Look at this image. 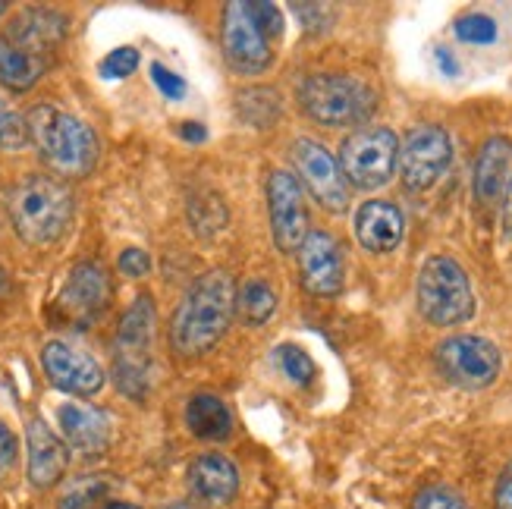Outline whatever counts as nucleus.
Returning a JSON list of instances; mask_svg holds the SVG:
<instances>
[{
  "instance_id": "obj_8",
  "label": "nucleus",
  "mask_w": 512,
  "mask_h": 509,
  "mask_svg": "<svg viewBox=\"0 0 512 509\" xmlns=\"http://www.w3.org/2000/svg\"><path fill=\"white\" fill-rule=\"evenodd\" d=\"M340 170L355 189H384L399 170V139L387 126H362L340 148Z\"/></svg>"
},
{
  "instance_id": "obj_9",
  "label": "nucleus",
  "mask_w": 512,
  "mask_h": 509,
  "mask_svg": "<svg viewBox=\"0 0 512 509\" xmlns=\"http://www.w3.org/2000/svg\"><path fill=\"white\" fill-rule=\"evenodd\" d=\"M434 362L450 384L462 390H484L500 378L503 356L500 349L475 334L447 337L434 349Z\"/></svg>"
},
{
  "instance_id": "obj_39",
  "label": "nucleus",
  "mask_w": 512,
  "mask_h": 509,
  "mask_svg": "<svg viewBox=\"0 0 512 509\" xmlns=\"http://www.w3.org/2000/svg\"><path fill=\"white\" fill-rule=\"evenodd\" d=\"M10 286H13V283H10L7 271H4V268H0V296H7V293H10Z\"/></svg>"
},
{
  "instance_id": "obj_4",
  "label": "nucleus",
  "mask_w": 512,
  "mask_h": 509,
  "mask_svg": "<svg viewBox=\"0 0 512 509\" xmlns=\"http://www.w3.org/2000/svg\"><path fill=\"white\" fill-rule=\"evenodd\" d=\"M73 192L48 173H29L10 192L13 230L29 246H51L73 224Z\"/></svg>"
},
{
  "instance_id": "obj_7",
  "label": "nucleus",
  "mask_w": 512,
  "mask_h": 509,
  "mask_svg": "<svg viewBox=\"0 0 512 509\" xmlns=\"http://www.w3.org/2000/svg\"><path fill=\"white\" fill-rule=\"evenodd\" d=\"M299 104L305 117L321 126H355L374 114L377 95L368 82L349 73H318L302 82Z\"/></svg>"
},
{
  "instance_id": "obj_17",
  "label": "nucleus",
  "mask_w": 512,
  "mask_h": 509,
  "mask_svg": "<svg viewBox=\"0 0 512 509\" xmlns=\"http://www.w3.org/2000/svg\"><path fill=\"white\" fill-rule=\"evenodd\" d=\"M355 236H359V246L371 255H387L396 252L399 242L406 236V220L393 202H365L355 214Z\"/></svg>"
},
{
  "instance_id": "obj_41",
  "label": "nucleus",
  "mask_w": 512,
  "mask_h": 509,
  "mask_svg": "<svg viewBox=\"0 0 512 509\" xmlns=\"http://www.w3.org/2000/svg\"><path fill=\"white\" fill-rule=\"evenodd\" d=\"M4 10H7V4H0V13H4Z\"/></svg>"
},
{
  "instance_id": "obj_21",
  "label": "nucleus",
  "mask_w": 512,
  "mask_h": 509,
  "mask_svg": "<svg viewBox=\"0 0 512 509\" xmlns=\"http://www.w3.org/2000/svg\"><path fill=\"white\" fill-rule=\"evenodd\" d=\"M509 161H512V142L506 136H491L475 161V198L481 205H494L509 186Z\"/></svg>"
},
{
  "instance_id": "obj_22",
  "label": "nucleus",
  "mask_w": 512,
  "mask_h": 509,
  "mask_svg": "<svg viewBox=\"0 0 512 509\" xmlns=\"http://www.w3.org/2000/svg\"><path fill=\"white\" fill-rule=\"evenodd\" d=\"M186 425L198 440H227L233 431V418L230 409L211 393H198L186 406Z\"/></svg>"
},
{
  "instance_id": "obj_24",
  "label": "nucleus",
  "mask_w": 512,
  "mask_h": 509,
  "mask_svg": "<svg viewBox=\"0 0 512 509\" xmlns=\"http://www.w3.org/2000/svg\"><path fill=\"white\" fill-rule=\"evenodd\" d=\"M107 491H110V478L104 475L79 478L63 491V497L57 500V509H95L107 497Z\"/></svg>"
},
{
  "instance_id": "obj_27",
  "label": "nucleus",
  "mask_w": 512,
  "mask_h": 509,
  "mask_svg": "<svg viewBox=\"0 0 512 509\" xmlns=\"http://www.w3.org/2000/svg\"><path fill=\"white\" fill-rule=\"evenodd\" d=\"M456 35L469 44H494L497 41V22L487 13H469L456 19Z\"/></svg>"
},
{
  "instance_id": "obj_6",
  "label": "nucleus",
  "mask_w": 512,
  "mask_h": 509,
  "mask_svg": "<svg viewBox=\"0 0 512 509\" xmlns=\"http://www.w3.org/2000/svg\"><path fill=\"white\" fill-rule=\"evenodd\" d=\"M154 299L139 296L120 318L114 340V381L129 400H145L154 374Z\"/></svg>"
},
{
  "instance_id": "obj_1",
  "label": "nucleus",
  "mask_w": 512,
  "mask_h": 509,
  "mask_svg": "<svg viewBox=\"0 0 512 509\" xmlns=\"http://www.w3.org/2000/svg\"><path fill=\"white\" fill-rule=\"evenodd\" d=\"M236 315V280L230 271L198 274L170 321V343L183 359H198L224 340Z\"/></svg>"
},
{
  "instance_id": "obj_25",
  "label": "nucleus",
  "mask_w": 512,
  "mask_h": 509,
  "mask_svg": "<svg viewBox=\"0 0 512 509\" xmlns=\"http://www.w3.org/2000/svg\"><path fill=\"white\" fill-rule=\"evenodd\" d=\"M29 145V123L19 110L0 95V148L4 151H19Z\"/></svg>"
},
{
  "instance_id": "obj_35",
  "label": "nucleus",
  "mask_w": 512,
  "mask_h": 509,
  "mask_svg": "<svg viewBox=\"0 0 512 509\" xmlns=\"http://www.w3.org/2000/svg\"><path fill=\"white\" fill-rule=\"evenodd\" d=\"M296 10V16L305 22V29L308 32H324V26H321V16H327V7H318V4H296L293 7Z\"/></svg>"
},
{
  "instance_id": "obj_13",
  "label": "nucleus",
  "mask_w": 512,
  "mask_h": 509,
  "mask_svg": "<svg viewBox=\"0 0 512 509\" xmlns=\"http://www.w3.org/2000/svg\"><path fill=\"white\" fill-rule=\"evenodd\" d=\"M267 214H271V233L283 255L302 249L308 236V211L302 198V183L293 173L274 170L267 176Z\"/></svg>"
},
{
  "instance_id": "obj_15",
  "label": "nucleus",
  "mask_w": 512,
  "mask_h": 509,
  "mask_svg": "<svg viewBox=\"0 0 512 509\" xmlns=\"http://www.w3.org/2000/svg\"><path fill=\"white\" fill-rule=\"evenodd\" d=\"M302 283L311 296H337L346 283V258L327 230H308L299 249Z\"/></svg>"
},
{
  "instance_id": "obj_2",
  "label": "nucleus",
  "mask_w": 512,
  "mask_h": 509,
  "mask_svg": "<svg viewBox=\"0 0 512 509\" xmlns=\"http://www.w3.org/2000/svg\"><path fill=\"white\" fill-rule=\"evenodd\" d=\"M66 26V16L51 7H26L13 16L0 32V82L13 92H29L51 70Z\"/></svg>"
},
{
  "instance_id": "obj_28",
  "label": "nucleus",
  "mask_w": 512,
  "mask_h": 509,
  "mask_svg": "<svg viewBox=\"0 0 512 509\" xmlns=\"http://www.w3.org/2000/svg\"><path fill=\"white\" fill-rule=\"evenodd\" d=\"M139 70V51L136 48H117L101 60L104 79H126Z\"/></svg>"
},
{
  "instance_id": "obj_20",
  "label": "nucleus",
  "mask_w": 512,
  "mask_h": 509,
  "mask_svg": "<svg viewBox=\"0 0 512 509\" xmlns=\"http://www.w3.org/2000/svg\"><path fill=\"white\" fill-rule=\"evenodd\" d=\"M57 418L66 444L82 453H98L110 444V418L104 415V409L85 403H66L60 406Z\"/></svg>"
},
{
  "instance_id": "obj_23",
  "label": "nucleus",
  "mask_w": 512,
  "mask_h": 509,
  "mask_svg": "<svg viewBox=\"0 0 512 509\" xmlns=\"http://www.w3.org/2000/svg\"><path fill=\"white\" fill-rule=\"evenodd\" d=\"M277 312V293L274 286L267 280H246L242 283V290L236 293V315L258 327V324H267Z\"/></svg>"
},
{
  "instance_id": "obj_36",
  "label": "nucleus",
  "mask_w": 512,
  "mask_h": 509,
  "mask_svg": "<svg viewBox=\"0 0 512 509\" xmlns=\"http://www.w3.org/2000/svg\"><path fill=\"white\" fill-rule=\"evenodd\" d=\"M437 63H440V70L447 73V76H459V63H456V57L450 54V51H437Z\"/></svg>"
},
{
  "instance_id": "obj_18",
  "label": "nucleus",
  "mask_w": 512,
  "mask_h": 509,
  "mask_svg": "<svg viewBox=\"0 0 512 509\" xmlns=\"http://www.w3.org/2000/svg\"><path fill=\"white\" fill-rule=\"evenodd\" d=\"M26 444H29V484L38 491H48L63 478L66 462H70V453H66L63 440L41 422V418H32L26 425Z\"/></svg>"
},
{
  "instance_id": "obj_32",
  "label": "nucleus",
  "mask_w": 512,
  "mask_h": 509,
  "mask_svg": "<svg viewBox=\"0 0 512 509\" xmlns=\"http://www.w3.org/2000/svg\"><path fill=\"white\" fill-rule=\"evenodd\" d=\"M117 264H120V271L126 277H145L151 271V255L142 252V249H126Z\"/></svg>"
},
{
  "instance_id": "obj_5",
  "label": "nucleus",
  "mask_w": 512,
  "mask_h": 509,
  "mask_svg": "<svg viewBox=\"0 0 512 509\" xmlns=\"http://www.w3.org/2000/svg\"><path fill=\"white\" fill-rule=\"evenodd\" d=\"M418 312L434 327H456L475 315L472 280L450 255H431L415 280Z\"/></svg>"
},
{
  "instance_id": "obj_40",
  "label": "nucleus",
  "mask_w": 512,
  "mask_h": 509,
  "mask_svg": "<svg viewBox=\"0 0 512 509\" xmlns=\"http://www.w3.org/2000/svg\"><path fill=\"white\" fill-rule=\"evenodd\" d=\"M104 509H139V506H132V503H110V506H104Z\"/></svg>"
},
{
  "instance_id": "obj_29",
  "label": "nucleus",
  "mask_w": 512,
  "mask_h": 509,
  "mask_svg": "<svg viewBox=\"0 0 512 509\" xmlns=\"http://www.w3.org/2000/svg\"><path fill=\"white\" fill-rule=\"evenodd\" d=\"M415 509H469L453 488H443V484H431L418 497H415Z\"/></svg>"
},
{
  "instance_id": "obj_12",
  "label": "nucleus",
  "mask_w": 512,
  "mask_h": 509,
  "mask_svg": "<svg viewBox=\"0 0 512 509\" xmlns=\"http://www.w3.org/2000/svg\"><path fill=\"white\" fill-rule=\"evenodd\" d=\"M293 164L299 170V183L308 186L324 211L343 214L349 208V183L340 170V161H333V154L324 145H318L315 139H296Z\"/></svg>"
},
{
  "instance_id": "obj_16",
  "label": "nucleus",
  "mask_w": 512,
  "mask_h": 509,
  "mask_svg": "<svg viewBox=\"0 0 512 509\" xmlns=\"http://www.w3.org/2000/svg\"><path fill=\"white\" fill-rule=\"evenodd\" d=\"M110 305V280L107 271L95 261H79L76 268L66 277L57 308L76 321V324H92L95 318L104 315V308Z\"/></svg>"
},
{
  "instance_id": "obj_33",
  "label": "nucleus",
  "mask_w": 512,
  "mask_h": 509,
  "mask_svg": "<svg viewBox=\"0 0 512 509\" xmlns=\"http://www.w3.org/2000/svg\"><path fill=\"white\" fill-rule=\"evenodd\" d=\"M16 462V437L10 434V428L0 422V478H4Z\"/></svg>"
},
{
  "instance_id": "obj_11",
  "label": "nucleus",
  "mask_w": 512,
  "mask_h": 509,
  "mask_svg": "<svg viewBox=\"0 0 512 509\" xmlns=\"http://www.w3.org/2000/svg\"><path fill=\"white\" fill-rule=\"evenodd\" d=\"M220 41H224L227 63L242 76H258L274 63V51H271V44H267V35L258 29L249 0L246 4H239V0L227 4Z\"/></svg>"
},
{
  "instance_id": "obj_14",
  "label": "nucleus",
  "mask_w": 512,
  "mask_h": 509,
  "mask_svg": "<svg viewBox=\"0 0 512 509\" xmlns=\"http://www.w3.org/2000/svg\"><path fill=\"white\" fill-rule=\"evenodd\" d=\"M41 368L48 374V381L63 393L95 396L104 387V368L73 343L51 340L41 349Z\"/></svg>"
},
{
  "instance_id": "obj_31",
  "label": "nucleus",
  "mask_w": 512,
  "mask_h": 509,
  "mask_svg": "<svg viewBox=\"0 0 512 509\" xmlns=\"http://www.w3.org/2000/svg\"><path fill=\"white\" fill-rule=\"evenodd\" d=\"M151 79L158 82V88L167 95V98H173V101H180L183 95H186V79L183 76H176V73H170L167 66H161V63H154L151 66Z\"/></svg>"
},
{
  "instance_id": "obj_38",
  "label": "nucleus",
  "mask_w": 512,
  "mask_h": 509,
  "mask_svg": "<svg viewBox=\"0 0 512 509\" xmlns=\"http://www.w3.org/2000/svg\"><path fill=\"white\" fill-rule=\"evenodd\" d=\"M183 132H186V139H195V142H202V139H205V129H202V126L186 123V126H183Z\"/></svg>"
},
{
  "instance_id": "obj_26",
  "label": "nucleus",
  "mask_w": 512,
  "mask_h": 509,
  "mask_svg": "<svg viewBox=\"0 0 512 509\" xmlns=\"http://www.w3.org/2000/svg\"><path fill=\"white\" fill-rule=\"evenodd\" d=\"M277 359H280V368L286 371L289 381H296L302 387H308L311 381H315V362H311V356H308L302 346L283 343L277 349Z\"/></svg>"
},
{
  "instance_id": "obj_34",
  "label": "nucleus",
  "mask_w": 512,
  "mask_h": 509,
  "mask_svg": "<svg viewBox=\"0 0 512 509\" xmlns=\"http://www.w3.org/2000/svg\"><path fill=\"white\" fill-rule=\"evenodd\" d=\"M494 509H512V459L506 462V469L497 478L494 488Z\"/></svg>"
},
{
  "instance_id": "obj_30",
  "label": "nucleus",
  "mask_w": 512,
  "mask_h": 509,
  "mask_svg": "<svg viewBox=\"0 0 512 509\" xmlns=\"http://www.w3.org/2000/svg\"><path fill=\"white\" fill-rule=\"evenodd\" d=\"M252 16L258 22V29L267 35V38H280L283 35V13L277 4H261V0H252Z\"/></svg>"
},
{
  "instance_id": "obj_3",
  "label": "nucleus",
  "mask_w": 512,
  "mask_h": 509,
  "mask_svg": "<svg viewBox=\"0 0 512 509\" xmlns=\"http://www.w3.org/2000/svg\"><path fill=\"white\" fill-rule=\"evenodd\" d=\"M29 142L44 164L63 176H88L98 164V136L85 120L57 104H35L29 110Z\"/></svg>"
},
{
  "instance_id": "obj_19",
  "label": "nucleus",
  "mask_w": 512,
  "mask_h": 509,
  "mask_svg": "<svg viewBox=\"0 0 512 509\" xmlns=\"http://www.w3.org/2000/svg\"><path fill=\"white\" fill-rule=\"evenodd\" d=\"M189 488L205 503H230L239 491V472L227 456L205 453L189 466Z\"/></svg>"
},
{
  "instance_id": "obj_37",
  "label": "nucleus",
  "mask_w": 512,
  "mask_h": 509,
  "mask_svg": "<svg viewBox=\"0 0 512 509\" xmlns=\"http://www.w3.org/2000/svg\"><path fill=\"white\" fill-rule=\"evenodd\" d=\"M503 227H506V233L512 236V180H509V186H506V202H503Z\"/></svg>"
},
{
  "instance_id": "obj_10",
  "label": "nucleus",
  "mask_w": 512,
  "mask_h": 509,
  "mask_svg": "<svg viewBox=\"0 0 512 509\" xmlns=\"http://www.w3.org/2000/svg\"><path fill=\"white\" fill-rule=\"evenodd\" d=\"M450 161H453L450 132L443 126L425 123L415 126L406 136L403 148H399V176H403L406 189L428 192L450 170Z\"/></svg>"
}]
</instances>
